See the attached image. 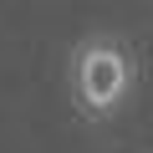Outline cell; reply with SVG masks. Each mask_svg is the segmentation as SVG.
Here are the masks:
<instances>
[{"label": "cell", "mask_w": 153, "mask_h": 153, "mask_svg": "<svg viewBox=\"0 0 153 153\" xmlns=\"http://www.w3.org/2000/svg\"><path fill=\"white\" fill-rule=\"evenodd\" d=\"M66 92L76 102V112H82L87 123H107L117 117L133 92H138V61H133V46L123 36H82L66 61Z\"/></svg>", "instance_id": "obj_1"}]
</instances>
